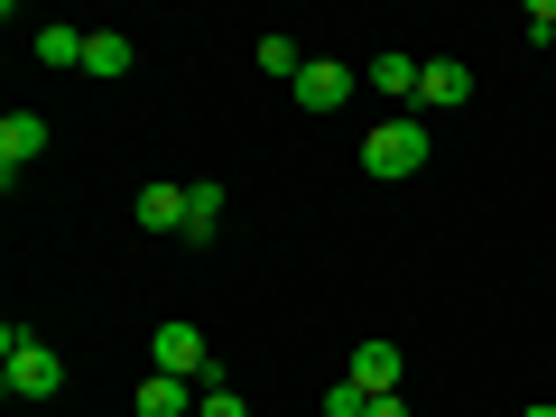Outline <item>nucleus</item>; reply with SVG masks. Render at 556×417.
I'll list each match as a JSON object with an SVG mask.
<instances>
[{"label":"nucleus","instance_id":"20e7f679","mask_svg":"<svg viewBox=\"0 0 556 417\" xmlns=\"http://www.w3.org/2000/svg\"><path fill=\"white\" fill-rule=\"evenodd\" d=\"M288 93H298L306 112H343V102H353V65H334V56H306V75L288 84Z\"/></svg>","mask_w":556,"mask_h":417},{"label":"nucleus","instance_id":"39448f33","mask_svg":"<svg viewBox=\"0 0 556 417\" xmlns=\"http://www.w3.org/2000/svg\"><path fill=\"white\" fill-rule=\"evenodd\" d=\"M38 159H47V121L38 112H10V121H0V177L20 186V167H38Z\"/></svg>","mask_w":556,"mask_h":417},{"label":"nucleus","instance_id":"f3484780","mask_svg":"<svg viewBox=\"0 0 556 417\" xmlns=\"http://www.w3.org/2000/svg\"><path fill=\"white\" fill-rule=\"evenodd\" d=\"M371 417H408V399H371Z\"/></svg>","mask_w":556,"mask_h":417},{"label":"nucleus","instance_id":"dca6fc26","mask_svg":"<svg viewBox=\"0 0 556 417\" xmlns=\"http://www.w3.org/2000/svg\"><path fill=\"white\" fill-rule=\"evenodd\" d=\"M325 417H371V390H353V380H334V390H325Z\"/></svg>","mask_w":556,"mask_h":417},{"label":"nucleus","instance_id":"f8f14e48","mask_svg":"<svg viewBox=\"0 0 556 417\" xmlns=\"http://www.w3.org/2000/svg\"><path fill=\"white\" fill-rule=\"evenodd\" d=\"M214 232H223V186L195 177L186 186V241H214Z\"/></svg>","mask_w":556,"mask_h":417},{"label":"nucleus","instance_id":"ddd939ff","mask_svg":"<svg viewBox=\"0 0 556 417\" xmlns=\"http://www.w3.org/2000/svg\"><path fill=\"white\" fill-rule=\"evenodd\" d=\"M371 84H380L390 102H417V84H427V65H417V56H399V47H390V56L371 65Z\"/></svg>","mask_w":556,"mask_h":417},{"label":"nucleus","instance_id":"423d86ee","mask_svg":"<svg viewBox=\"0 0 556 417\" xmlns=\"http://www.w3.org/2000/svg\"><path fill=\"white\" fill-rule=\"evenodd\" d=\"M195 380H177V371H149V380H139V390H130V408L139 417H195Z\"/></svg>","mask_w":556,"mask_h":417},{"label":"nucleus","instance_id":"2eb2a0df","mask_svg":"<svg viewBox=\"0 0 556 417\" xmlns=\"http://www.w3.org/2000/svg\"><path fill=\"white\" fill-rule=\"evenodd\" d=\"M195 417H251V399H241V390H232V380H214V390H204V399H195Z\"/></svg>","mask_w":556,"mask_h":417},{"label":"nucleus","instance_id":"9b49d317","mask_svg":"<svg viewBox=\"0 0 556 417\" xmlns=\"http://www.w3.org/2000/svg\"><path fill=\"white\" fill-rule=\"evenodd\" d=\"M28 47H38V65H56V75H65V65H75V75H84V47H93V28H38V38H28Z\"/></svg>","mask_w":556,"mask_h":417},{"label":"nucleus","instance_id":"f257e3e1","mask_svg":"<svg viewBox=\"0 0 556 417\" xmlns=\"http://www.w3.org/2000/svg\"><path fill=\"white\" fill-rule=\"evenodd\" d=\"M0 390L10 399H56L65 390V353L38 343L28 325H0Z\"/></svg>","mask_w":556,"mask_h":417},{"label":"nucleus","instance_id":"6e6552de","mask_svg":"<svg viewBox=\"0 0 556 417\" xmlns=\"http://www.w3.org/2000/svg\"><path fill=\"white\" fill-rule=\"evenodd\" d=\"M130 214H139V232H186V186L177 177H149Z\"/></svg>","mask_w":556,"mask_h":417},{"label":"nucleus","instance_id":"f03ea898","mask_svg":"<svg viewBox=\"0 0 556 417\" xmlns=\"http://www.w3.org/2000/svg\"><path fill=\"white\" fill-rule=\"evenodd\" d=\"M149 371H177V380H195V390H214L223 362H214V343H204V325H159V334H149Z\"/></svg>","mask_w":556,"mask_h":417},{"label":"nucleus","instance_id":"1a4fd4ad","mask_svg":"<svg viewBox=\"0 0 556 417\" xmlns=\"http://www.w3.org/2000/svg\"><path fill=\"white\" fill-rule=\"evenodd\" d=\"M130 65H139V47L121 38V28H93V47H84V75H93V84H121Z\"/></svg>","mask_w":556,"mask_h":417},{"label":"nucleus","instance_id":"9d476101","mask_svg":"<svg viewBox=\"0 0 556 417\" xmlns=\"http://www.w3.org/2000/svg\"><path fill=\"white\" fill-rule=\"evenodd\" d=\"M464 93H473V75H464L455 56H427V84H417V102H427V112H455Z\"/></svg>","mask_w":556,"mask_h":417},{"label":"nucleus","instance_id":"4468645a","mask_svg":"<svg viewBox=\"0 0 556 417\" xmlns=\"http://www.w3.org/2000/svg\"><path fill=\"white\" fill-rule=\"evenodd\" d=\"M260 75L298 84V75H306V47H298V38H278V28H269V38H260Z\"/></svg>","mask_w":556,"mask_h":417},{"label":"nucleus","instance_id":"7ed1b4c3","mask_svg":"<svg viewBox=\"0 0 556 417\" xmlns=\"http://www.w3.org/2000/svg\"><path fill=\"white\" fill-rule=\"evenodd\" d=\"M427 149H437V139H427V121H380L371 139H362V167H371V177H417V167H427Z\"/></svg>","mask_w":556,"mask_h":417},{"label":"nucleus","instance_id":"0eeeda50","mask_svg":"<svg viewBox=\"0 0 556 417\" xmlns=\"http://www.w3.org/2000/svg\"><path fill=\"white\" fill-rule=\"evenodd\" d=\"M399 371H408V362H399V343H353V390H371V399H399Z\"/></svg>","mask_w":556,"mask_h":417},{"label":"nucleus","instance_id":"a211bd4d","mask_svg":"<svg viewBox=\"0 0 556 417\" xmlns=\"http://www.w3.org/2000/svg\"><path fill=\"white\" fill-rule=\"evenodd\" d=\"M519 417H556V408H547V399H538V408H519Z\"/></svg>","mask_w":556,"mask_h":417}]
</instances>
